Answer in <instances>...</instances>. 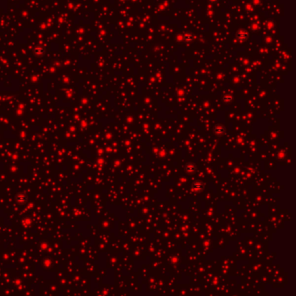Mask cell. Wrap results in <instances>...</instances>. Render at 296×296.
<instances>
[{"instance_id": "7a4b0ae2", "label": "cell", "mask_w": 296, "mask_h": 296, "mask_svg": "<svg viewBox=\"0 0 296 296\" xmlns=\"http://www.w3.org/2000/svg\"><path fill=\"white\" fill-rule=\"evenodd\" d=\"M209 2H211V3H215V2H216V1H217V0H209Z\"/></svg>"}, {"instance_id": "6da1fadb", "label": "cell", "mask_w": 296, "mask_h": 296, "mask_svg": "<svg viewBox=\"0 0 296 296\" xmlns=\"http://www.w3.org/2000/svg\"><path fill=\"white\" fill-rule=\"evenodd\" d=\"M236 37H237L238 40H245L247 37H249V34H248V32H246L245 30H241V31H239L237 33Z\"/></svg>"}]
</instances>
